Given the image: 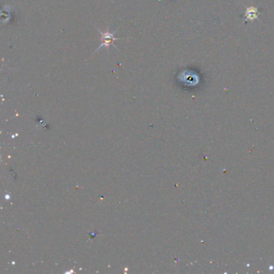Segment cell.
<instances>
[{
	"instance_id": "cell-2",
	"label": "cell",
	"mask_w": 274,
	"mask_h": 274,
	"mask_svg": "<svg viewBox=\"0 0 274 274\" xmlns=\"http://www.w3.org/2000/svg\"><path fill=\"white\" fill-rule=\"evenodd\" d=\"M259 15L258 10L256 8L250 7L248 8L247 11L245 12V16H246V20H252L254 19L257 18V16Z\"/></svg>"
},
{
	"instance_id": "cell-1",
	"label": "cell",
	"mask_w": 274,
	"mask_h": 274,
	"mask_svg": "<svg viewBox=\"0 0 274 274\" xmlns=\"http://www.w3.org/2000/svg\"><path fill=\"white\" fill-rule=\"evenodd\" d=\"M100 32V35H101V43L100 45L97 48V50H99L100 47H106L109 48V46L113 44V46L116 47L115 44H114V41L117 40V38L114 37V33H111L109 31H106V32H101L100 30H98Z\"/></svg>"
}]
</instances>
